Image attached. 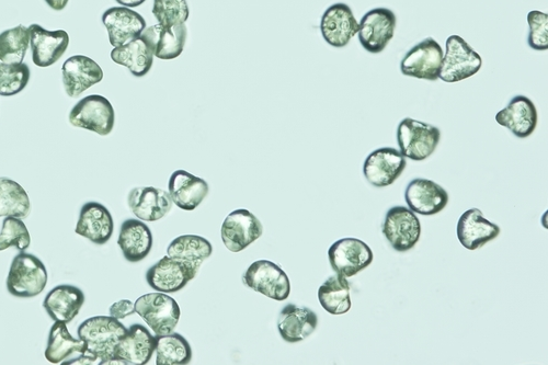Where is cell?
Masks as SVG:
<instances>
[{
  "instance_id": "28",
  "label": "cell",
  "mask_w": 548,
  "mask_h": 365,
  "mask_svg": "<svg viewBox=\"0 0 548 365\" xmlns=\"http://www.w3.org/2000/svg\"><path fill=\"white\" fill-rule=\"evenodd\" d=\"M318 325L317 315L307 307L284 306L278 319L279 333L284 341L296 344L310 337Z\"/></svg>"
},
{
  "instance_id": "11",
  "label": "cell",
  "mask_w": 548,
  "mask_h": 365,
  "mask_svg": "<svg viewBox=\"0 0 548 365\" xmlns=\"http://www.w3.org/2000/svg\"><path fill=\"white\" fill-rule=\"evenodd\" d=\"M443 54L441 45L435 39L427 38L406 53L401 71L405 76L436 82L440 78Z\"/></svg>"
},
{
  "instance_id": "29",
  "label": "cell",
  "mask_w": 548,
  "mask_h": 365,
  "mask_svg": "<svg viewBox=\"0 0 548 365\" xmlns=\"http://www.w3.org/2000/svg\"><path fill=\"white\" fill-rule=\"evenodd\" d=\"M118 245L124 258L132 264H136L152 252V231L140 220H127L121 226Z\"/></svg>"
},
{
  "instance_id": "23",
  "label": "cell",
  "mask_w": 548,
  "mask_h": 365,
  "mask_svg": "<svg viewBox=\"0 0 548 365\" xmlns=\"http://www.w3.org/2000/svg\"><path fill=\"white\" fill-rule=\"evenodd\" d=\"M129 207L137 219L146 222L162 220L173 208L169 193L154 187H139L129 193Z\"/></svg>"
},
{
  "instance_id": "32",
  "label": "cell",
  "mask_w": 548,
  "mask_h": 365,
  "mask_svg": "<svg viewBox=\"0 0 548 365\" xmlns=\"http://www.w3.org/2000/svg\"><path fill=\"white\" fill-rule=\"evenodd\" d=\"M318 300L323 309L331 315L348 313L352 302L347 278L338 273L328 278L318 290Z\"/></svg>"
},
{
  "instance_id": "16",
  "label": "cell",
  "mask_w": 548,
  "mask_h": 365,
  "mask_svg": "<svg viewBox=\"0 0 548 365\" xmlns=\"http://www.w3.org/2000/svg\"><path fill=\"white\" fill-rule=\"evenodd\" d=\"M29 32L32 61L38 67H50L59 62L70 47V36L64 30L48 31L33 24Z\"/></svg>"
},
{
  "instance_id": "14",
  "label": "cell",
  "mask_w": 548,
  "mask_h": 365,
  "mask_svg": "<svg viewBox=\"0 0 548 365\" xmlns=\"http://www.w3.org/2000/svg\"><path fill=\"white\" fill-rule=\"evenodd\" d=\"M407 166L406 157L392 147L372 152L363 165V174L374 187L391 186L402 176Z\"/></svg>"
},
{
  "instance_id": "6",
  "label": "cell",
  "mask_w": 548,
  "mask_h": 365,
  "mask_svg": "<svg viewBox=\"0 0 548 365\" xmlns=\"http://www.w3.org/2000/svg\"><path fill=\"white\" fill-rule=\"evenodd\" d=\"M68 120L75 128L106 136L114 128L116 112L106 97L90 95L77 102Z\"/></svg>"
},
{
  "instance_id": "38",
  "label": "cell",
  "mask_w": 548,
  "mask_h": 365,
  "mask_svg": "<svg viewBox=\"0 0 548 365\" xmlns=\"http://www.w3.org/2000/svg\"><path fill=\"white\" fill-rule=\"evenodd\" d=\"M31 236L24 221L13 216H7L0 232V252L9 247H15L19 252H25L30 247Z\"/></svg>"
},
{
  "instance_id": "1",
  "label": "cell",
  "mask_w": 548,
  "mask_h": 365,
  "mask_svg": "<svg viewBox=\"0 0 548 365\" xmlns=\"http://www.w3.org/2000/svg\"><path fill=\"white\" fill-rule=\"evenodd\" d=\"M127 332L128 329L119 319L112 316L90 317L77 329L78 338L87 346L86 352L99 359L100 365L114 356V351Z\"/></svg>"
},
{
  "instance_id": "26",
  "label": "cell",
  "mask_w": 548,
  "mask_h": 365,
  "mask_svg": "<svg viewBox=\"0 0 548 365\" xmlns=\"http://www.w3.org/2000/svg\"><path fill=\"white\" fill-rule=\"evenodd\" d=\"M156 349V337L145 326L132 325L119 342L114 356L128 365H144L151 361Z\"/></svg>"
},
{
  "instance_id": "30",
  "label": "cell",
  "mask_w": 548,
  "mask_h": 365,
  "mask_svg": "<svg viewBox=\"0 0 548 365\" xmlns=\"http://www.w3.org/2000/svg\"><path fill=\"white\" fill-rule=\"evenodd\" d=\"M111 60L128 67L133 76L143 77L152 70L154 52L150 42L142 33L140 37L129 43L114 48L111 52Z\"/></svg>"
},
{
  "instance_id": "3",
  "label": "cell",
  "mask_w": 548,
  "mask_h": 365,
  "mask_svg": "<svg viewBox=\"0 0 548 365\" xmlns=\"http://www.w3.org/2000/svg\"><path fill=\"white\" fill-rule=\"evenodd\" d=\"M441 131L429 123L404 119L397 128V142L401 153L413 161H425L439 145Z\"/></svg>"
},
{
  "instance_id": "12",
  "label": "cell",
  "mask_w": 548,
  "mask_h": 365,
  "mask_svg": "<svg viewBox=\"0 0 548 365\" xmlns=\"http://www.w3.org/2000/svg\"><path fill=\"white\" fill-rule=\"evenodd\" d=\"M331 268L340 276L351 278L368 268L374 259L372 249L358 238H342L328 250Z\"/></svg>"
},
{
  "instance_id": "39",
  "label": "cell",
  "mask_w": 548,
  "mask_h": 365,
  "mask_svg": "<svg viewBox=\"0 0 548 365\" xmlns=\"http://www.w3.org/2000/svg\"><path fill=\"white\" fill-rule=\"evenodd\" d=\"M189 14L187 0H154L153 15L159 26L186 24Z\"/></svg>"
},
{
  "instance_id": "10",
  "label": "cell",
  "mask_w": 548,
  "mask_h": 365,
  "mask_svg": "<svg viewBox=\"0 0 548 365\" xmlns=\"http://www.w3.org/2000/svg\"><path fill=\"white\" fill-rule=\"evenodd\" d=\"M383 234L396 252L406 253L419 242L421 223L413 211L398 205L386 213Z\"/></svg>"
},
{
  "instance_id": "24",
  "label": "cell",
  "mask_w": 548,
  "mask_h": 365,
  "mask_svg": "<svg viewBox=\"0 0 548 365\" xmlns=\"http://www.w3.org/2000/svg\"><path fill=\"white\" fill-rule=\"evenodd\" d=\"M84 292L71 284L57 285L45 296L43 307L54 322L71 323L85 303Z\"/></svg>"
},
{
  "instance_id": "8",
  "label": "cell",
  "mask_w": 548,
  "mask_h": 365,
  "mask_svg": "<svg viewBox=\"0 0 548 365\" xmlns=\"http://www.w3.org/2000/svg\"><path fill=\"white\" fill-rule=\"evenodd\" d=\"M201 266L165 256L146 273L150 287L162 293H176L197 277Z\"/></svg>"
},
{
  "instance_id": "40",
  "label": "cell",
  "mask_w": 548,
  "mask_h": 365,
  "mask_svg": "<svg viewBox=\"0 0 548 365\" xmlns=\"http://www.w3.org/2000/svg\"><path fill=\"white\" fill-rule=\"evenodd\" d=\"M529 47L535 51L548 50V15L539 10H532L528 15Z\"/></svg>"
},
{
  "instance_id": "18",
  "label": "cell",
  "mask_w": 548,
  "mask_h": 365,
  "mask_svg": "<svg viewBox=\"0 0 548 365\" xmlns=\"http://www.w3.org/2000/svg\"><path fill=\"white\" fill-rule=\"evenodd\" d=\"M102 24L105 25L109 41L113 48L121 47L140 37L147 28L142 15L128 7H112L102 15Z\"/></svg>"
},
{
  "instance_id": "9",
  "label": "cell",
  "mask_w": 548,
  "mask_h": 365,
  "mask_svg": "<svg viewBox=\"0 0 548 365\" xmlns=\"http://www.w3.org/2000/svg\"><path fill=\"white\" fill-rule=\"evenodd\" d=\"M397 17L393 10L380 7L365 14L359 25V41L365 51L382 53L394 38Z\"/></svg>"
},
{
  "instance_id": "2",
  "label": "cell",
  "mask_w": 548,
  "mask_h": 365,
  "mask_svg": "<svg viewBox=\"0 0 548 365\" xmlns=\"http://www.w3.org/2000/svg\"><path fill=\"white\" fill-rule=\"evenodd\" d=\"M48 270L36 256L21 252L9 269L8 292L18 299H32L40 295L48 284Z\"/></svg>"
},
{
  "instance_id": "42",
  "label": "cell",
  "mask_w": 548,
  "mask_h": 365,
  "mask_svg": "<svg viewBox=\"0 0 548 365\" xmlns=\"http://www.w3.org/2000/svg\"><path fill=\"white\" fill-rule=\"evenodd\" d=\"M68 2H70V0H45V3H47L49 7L55 11L65 9Z\"/></svg>"
},
{
  "instance_id": "5",
  "label": "cell",
  "mask_w": 548,
  "mask_h": 365,
  "mask_svg": "<svg viewBox=\"0 0 548 365\" xmlns=\"http://www.w3.org/2000/svg\"><path fill=\"white\" fill-rule=\"evenodd\" d=\"M447 52L443 54L440 78L445 83H458L476 75L483 66L482 56L460 36L447 40Z\"/></svg>"
},
{
  "instance_id": "19",
  "label": "cell",
  "mask_w": 548,
  "mask_h": 365,
  "mask_svg": "<svg viewBox=\"0 0 548 365\" xmlns=\"http://www.w3.org/2000/svg\"><path fill=\"white\" fill-rule=\"evenodd\" d=\"M408 208L421 215H435L447 208L448 192L435 181L417 178L409 182L405 192Z\"/></svg>"
},
{
  "instance_id": "17",
  "label": "cell",
  "mask_w": 548,
  "mask_h": 365,
  "mask_svg": "<svg viewBox=\"0 0 548 365\" xmlns=\"http://www.w3.org/2000/svg\"><path fill=\"white\" fill-rule=\"evenodd\" d=\"M321 31L330 47L345 48L358 33L359 22L347 4L338 3L326 9L321 21Z\"/></svg>"
},
{
  "instance_id": "43",
  "label": "cell",
  "mask_w": 548,
  "mask_h": 365,
  "mask_svg": "<svg viewBox=\"0 0 548 365\" xmlns=\"http://www.w3.org/2000/svg\"><path fill=\"white\" fill-rule=\"evenodd\" d=\"M116 2L123 7L136 8L143 5L146 0H116Z\"/></svg>"
},
{
  "instance_id": "15",
  "label": "cell",
  "mask_w": 548,
  "mask_h": 365,
  "mask_svg": "<svg viewBox=\"0 0 548 365\" xmlns=\"http://www.w3.org/2000/svg\"><path fill=\"white\" fill-rule=\"evenodd\" d=\"M104 76L99 64L85 55L70 57L62 67L65 93L71 98H77L89 88L101 83Z\"/></svg>"
},
{
  "instance_id": "21",
  "label": "cell",
  "mask_w": 548,
  "mask_h": 365,
  "mask_svg": "<svg viewBox=\"0 0 548 365\" xmlns=\"http://www.w3.org/2000/svg\"><path fill=\"white\" fill-rule=\"evenodd\" d=\"M114 231V222L110 211L98 202L91 201L83 205L76 225V234L89 239L98 246L107 244Z\"/></svg>"
},
{
  "instance_id": "27",
  "label": "cell",
  "mask_w": 548,
  "mask_h": 365,
  "mask_svg": "<svg viewBox=\"0 0 548 365\" xmlns=\"http://www.w3.org/2000/svg\"><path fill=\"white\" fill-rule=\"evenodd\" d=\"M144 36L150 42L154 56L159 60H175L185 50L188 37L186 24L163 27L155 25L143 31Z\"/></svg>"
},
{
  "instance_id": "34",
  "label": "cell",
  "mask_w": 548,
  "mask_h": 365,
  "mask_svg": "<svg viewBox=\"0 0 548 365\" xmlns=\"http://www.w3.org/2000/svg\"><path fill=\"white\" fill-rule=\"evenodd\" d=\"M212 254V244L198 235L179 236L167 248V256L199 266Z\"/></svg>"
},
{
  "instance_id": "31",
  "label": "cell",
  "mask_w": 548,
  "mask_h": 365,
  "mask_svg": "<svg viewBox=\"0 0 548 365\" xmlns=\"http://www.w3.org/2000/svg\"><path fill=\"white\" fill-rule=\"evenodd\" d=\"M87 351V346L82 339H75L70 332L66 323L55 322L50 329L47 349H45L44 357L52 364L63 363L73 353L84 355Z\"/></svg>"
},
{
  "instance_id": "13",
  "label": "cell",
  "mask_w": 548,
  "mask_h": 365,
  "mask_svg": "<svg viewBox=\"0 0 548 365\" xmlns=\"http://www.w3.org/2000/svg\"><path fill=\"white\" fill-rule=\"evenodd\" d=\"M262 234H264V226L255 214L245 209L235 210L228 215L221 230L222 241L232 253L243 252Z\"/></svg>"
},
{
  "instance_id": "22",
  "label": "cell",
  "mask_w": 548,
  "mask_h": 365,
  "mask_svg": "<svg viewBox=\"0 0 548 365\" xmlns=\"http://www.w3.org/2000/svg\"><path fill=\"white\" fill-rule=\"evenodd\" d=\"M169 196L184 211L196 210L209 195L208 182L186 170H176L169 179Z\"/></svg>"
},
{
  "instance_id": "37",
  "label": "cell",
  "mask_w": 548,
  "mask_h": 365,
  "mask_svg": "<svg viewBox=\"0 0 548 365\" xmlns=\"http://www.w3.org/2000/svg\"><path fill=\"white\" fill-rule=\"evenodd\" d=\"M30 76V68L25 63H0V96L20 94L29 84Z\"/></svg>"
},
{
  "instance_id": "7",
  "label": "cell",
  "mask_w": 548,
  "mask_h": 365,
  "mask_svg": "<svg viewBox=\"0 0 548 365\" xmlns=\"http://www.w3.org/2000/svg\"><path fill=\"white\" fill-rule=\"evenodd\" d=\"M243 282L250 290L264 294L274 301H285L291 293L287 273L268 260H259L251 264L244 273Z\"/></svg>"
},
{
  "instance_id": "20",
  "label": "cell",
  "mask_w": 548,
  "mask_h": 365,
  "mask_svg": "<svg viewBox=\"0 0 548 365\" xmlns=\"http://www.w3.org/2000/svg\"><path fill=\"white\" fill-rule=\"evenodd\" d=\"M538 110L528 97H513L509 105L496 114V121L519 139H527L538 125Z\"/></svg>"
},
{
  "instance_id": "4",
  "label": "cell",
  "mask_w": 548,
  "mask_h": 365,
  "mask_svg": "<svg viewBox=\"0 0 548 365\" xmlns=\"http://www.w3.org/2000/svg\"><path fill=\"white\" fill-rule=\"evenodd\" d=\"M135 312L150 326L155 335L173 333L180 319L178 303L167 293H148L134 303Z\"/></svg>"
},
{
  "instance_id": "41",
  "label": "cell",
  "mask_w": 548,
  "mask_h": 365,
  "mask_svg": "<svg viewBox=\"0 0 548 365\" xmlns=\"http://www.w3.org/2000/svg\"><path fill=\"white\" fill-rule=\"evenodd\" d=\"M135 313V305L129 300L119 301L110 307V316L117 319H123Z\"/></svg>"
},
{
  "instance_id": "25",
  "label": "cell",
  "mask_w": 548,
  "mask_h": 365,
  "mask_svg": "<svg viewBox=\"0 0 548 365\" xmlns=\"http://www.w3.org/2000/svg\"><path fill=\"white\" fill-rule=\"evenodd\" d=\"M456 233L466 249L476 250L494 241L500 234V227L486 220L481 210L471 209L462 214Z\"/></svg>"
},
{
  "instance_id": "33",
  "label": "cell",
  "mask_w": 548,
  "mask_h": 365,
  "mask_svg": "<svg viewBox=\"0 0 548 365\" xmlns=\"http://www.w3.org/2000/svg\"><path fill=\"white\" fill-rule=\"evenodd\" d=\"M31 211L27 191L15 180L0 177V218L25 219Z\"/></svg>"
},
{
  "instance_id": "35",
  "label": "cell",
  "mask_w": 548,
  "mask_h": 365,
  "mask_svg": "<svg viewBox=\"0 0 548 365\" xmlns=\"http://www.w3.org/2000/svg\"><path fill=\"white\" fill-rule=\"evenodd\" d=\"M157 365H186L192 360V349L188 340L177 333L156 335Z\"/></svg>"
},
{
  "instance_id": "36",
  "label": "cell",
  "mask_w": 548,
  "mask_h": 365,
  "mask_svg": "<svg viewBox=\"0 0 548 365\" xmlns=\"http://www.w3.org/2000/svg\"><path fill=\"white\" fill-rule=\"evenodd\" d=\"M30 47V32L25 26H18L0 33V61L14 64L25 60Z\"/></svg>"
}]
</instances>
